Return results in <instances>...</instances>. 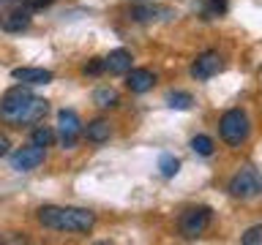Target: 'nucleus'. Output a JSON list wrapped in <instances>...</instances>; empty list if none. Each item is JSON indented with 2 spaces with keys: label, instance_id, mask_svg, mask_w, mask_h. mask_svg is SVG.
I'll list each match as a JSON object with an SVG mask.
<instances>
[{
  "label": "nucleus",
  "instance_id": "f03ea898",
  "mask_svg": "<svg viewBox=\"0 0 262 245\" xmlns=\"http://www.w3.org/2000/svg\"><path fill=\"white\" fill-rule=\"evenodd\" d=\"M38 224L49 232L63 234H88L96 226V212L85 207H60V204H44L36 212Z\"/></svg>",
  "mask_w": 262,
  "mask_h": 245
},
{
  "label": "nucleus",
  "instance_id": "0eeeda50",
  "mask_svg": "<svg viewBox=\"0 0 262 245\" xmlns=\"http://www.w3.org/2000/svg\"><path fill=\"white\" fill-rule=\"evenodd\" d=\"M47 153L44 147H36V144H28V147H19V150L11 153V169L16 172H33L44 163Z\"/></svg>",
  "mask_w": 262,
  "mask_h": 245
},
{
  "label": "nucleus",
  "instance_id": "9d476101",
  "mask_svg": "<svg viewBox=\"0 0 262 245\" xmlns=\"http://www.w3.org/2000/svg\"><path fill=\"white\" fill-rule=\"evenodd\" d=\"M33 11L28 6H16L14 11H8L3 16V22H0V28H3L6 33H22V30H28L30 28V22H33Z\"/></svg>",
  "mask_w": 262,
  "mask_h": 245
},
{
  "label": "nucleus",
  "instance_id": "dca6fc26",
  "mask_svg": "<svg viewBox=\"0 0 262 245\" xmlns=\"http://www.w3.org/2000/svg\"><path fill=\"white\" fill-rule=\"evenodd\" d=\"M167 106H172V109H178V112H186L194 106V98H191V93H186V90H172L167 95Z\"/></svg>",
  "mask_w": 262,
  "mask_h": 245
},
{
  "label": "nucleus",
  "instance_id": "20e7f679",
  "mask_svg": "<svg viewBox=\"0 0 262 245\" xmlns=\"http://www.w3.org/2000/svg\"><path fill=\"white\" fill-rule=\"evenodd\" d=\"M227 191H229V196H235V199H241V202L257 199L259 191H262V183H259L257 169H251V166L241 169L232 180H229V188H227Z\"/></svg>",
  "mask_w": 262,
  "mask_h": 245
},
{
  "label": "nucleus",
  "instance_id": "aec40b11",
  "mask_svg": "<svg viewBox=\"0 0 262 245\" xmlns=\"http://www.w3.org/2000/svg\"><path fill=\"white\" fill-rule=\"evenodd\" d=\"M224 11H227V0H208V6H205V19L221 16Z\"/></svg>",
  "mask_w": 262,
  "mask_h": 245
},
{
  "label": "nucleus",
  "instance_id": "1a4fd4ad",
  "mask_svg": "<svg viewBox=\"0 0 262 245\" xmlns=\"http://www.w3.org/2000/svg\"><path fill=\"white\" fill-rule=\"evenodd\" d=\"M123 77H126V87L131 90V93H137V95L153 90V85H156V74L150 68H128Z\"/></svg>",
  "mask_w": 262,
  "mask_h": 245
},
{
  "label": "nucleus",
  "instance_id": "4468645a",
  "mask_svg": "<svg viewBox=\"0 0 262 245\" xmlns=\"http://www.w3.org/2000/svg\"><path fill=\"white\" fill-rule=\"evenodd\" d=\"M82 134L88 136V142H93V144H104L106 139L112 136V126H110V120L98 117V120H93V122H88V128H82Z\"/></svg>",
  "mask_w": 262,
  "mask_h": 245
},
{
  "label": "nucleus",
  "instance_id": "7ed1b4c3",
  "mask_svg": "<svg viewBox=\"0 0 262 245\" xmlns=\"http://www.w3.org/2000/svg\"><path fill=\"white\" fill-rule=\"evenodd\" d=\"M219 134L229 147H241L251 134V120L243 109H227L219 120Z\"/></svg>",
  "mask_w": 262,
  "mask_h": 245
},
{
  "label": "nucleus",
  "instance_id": "4be33fe9",
  "mask_svg": "<svg viewBox=\"0 0 262 245\" xmlns=\"http://www.w3.org/2000/svg\"><path fill=\"white\" fill-rule=\"evenodd\" d=\"M88 74V77H98V74L104 71V65H101V57H93L90 63H85V68H82Z\"/></svg>",
  "mask_w": 262,
  "mask_h": 245
},
{
  "label": "nucleus",
  "instance_id": "f3484780",
  "mask_svg": "<svg viewBox=\"0 0 262 245\" xmlns=\"http://www.w3.org/2000/svg\"><path fill=\"white\" fill-rule=\"evenodd\" d=\"M52 142H55V131L47 128V126H38V122H36V128H33V134H30V144H36V147H49Z\"/></svg>",
  "mask_w": 262,
  "mask_h": 245
},
{
  "label": "nucleus",
  "instance_id": "ddd939ff",
  "mask_svg": "<svg viewBox=\"0 0 262 245\" xmlns=\"http://www.w3.org/2000/svg\"><path fill=\"white\" fill-rule=\"evenodd\" d=\"M128 16L134 22H156V19H169V16H175V11L167 6H137V8H131Z\"/></svg>",
  "mask_w": 262,
  "mask_h": 245
},
{
  "label": "nucleus",
  "instance_id": "f8f14e48",
  "mask_svg": "<svg viewBox=\"0 0 262 245\" xmlns=\"http://www.w3.org/2000/svg\"><path fill=\"white\" fill-rule=\"evenodd\" d=\"M11 77L22 85H49L55 79V74L49 68H33V65H22V68H14Z\"/></svg>",
  "mask_w": 262,
  "mask_h": 245
},
{
  "label": "nucleus",
  "instance_id": "2eb2a0df",
  "mask_svg": "<svg viewBox=\"0 0 262 245\" xmlns=\"http://www.w3.org/2000/svg\"><path fill=\"white\" fill-rule=\"evenodd\" d=\"M118 90L115 87H98L93 93V104L101 106V109H112V106H118Z\"/></svg>",
  "mask_w": 262,
  "mask_h": 245
},
{
  "label": "nucleus",
  "instance_id": "423d86ee",
  "mask_svg": "<svg viewBox=\"0 0 262 245\" xmlns=\"http://www.w3.org/2000/svg\"><path fill=\"white\" fill-rule=\"evenodd\" d=\"M82 134V122H79V114L74 109H60L57 112V139L66 150H71L77 144V139Z\"/></svg>",
  "mask_w": 262,
  "mask_h": 245
},
{
  "label": "nucleus",
  "instance_id": "412c9836",
  "mask_svg": "<svg viewBox=\"0 0 262 245\" xmlns=\"http://www.w3.org/2000/svg\"><path fill=\"white\" fill-rule=\"evenodd\" d=\"M241 242H243V245H259V242H262V226H259V224L251 226L249 232L241 237Z\"/></svg>",
  "mask_w": 262,
  "mask_h": 245
},
{
  "label": "nucleus",
  "instance_id": "6ab92c4d",
  "mask_svg": "<svg viewBox=\"0 0 262 245\" xmlns=\"http://www.w3.org/2000/svg\"><path fill=\"white\" fill-rule=\"evenodd\" d=\"M159 169H161V175H164V177H175V175H178V169H180V161L175 158V155L164 153L161 158H159Z\"/></svg>",
  "mask_w": 262,
  "mask_h": 245
},
{
  "label": "nucleus",
  "instance_id": "5701e85b",
  "mask_svg": "<svg viewBox=\"0 0 262 245\" xmlns=\"http://www.w3.org/2000/svg\"><path fill=\"white\" fill-rule=\"evenodd\" d=\"M52 3H55V0H25V6H28L30 11H41V8H47Z\"/></svg>",
  "mask_w": 262,
  "mask_h": 245
},
{
  "label": "nucleus",
  "instance_id": "393cba45",
  "mask_svg": "<svg viewBox=\"0 0 262 245\" xmlns=\"http://www.w3.org/2000/svg\"><path fill=\"white\" fill-rule=\"evenodd\" d=\"M0 3H8V0H0Z\"/></svg>",
  "mask_w": 262,
  "mask_h": 245
},
{
  "label": "nucleus",
  "instance_id": "9b49d317",
  "mask_svg": "<svg viewBox=\"0 0 262 245\" xmlns=\"http://www.w3.org/2000/svg\"><path fill=\"white\" fill-rule=\"evenodd\" d=\"M131 63H134V57H131L128 49H115V52H110L106 57H101L104 71L106 74H115V77H123V74L131 68Z\"/></svg>",
  "mask_w": 262,
  "mask_h": 245
},
{
  "label": "nucleus",
  "instance_id": "b1692460",
  "mask_svg": "<svg viewBox=\"0 0 262 245\" xmlns=\"http://www.w3.org/2000/svg\"><path fill=\"white\" fill-rule=\"evenodd\" d=\"M8 147H11L8 136H6V134H0V158H6V155H8Z\"/></svg>",
  "mask_w": 262,
  "mask_h": 245
},
{
  "label": "nucleus",
  "instance_id": "a211bd4d",
  "mask_svg": "<svg viewBox=\"0 0 262 245\" xmlns=\"http://www.w3.org/2000/svg\"><path fill=\"white\" fill-rule=\"evenodd\" d=\"M191 150H194L196 155H202V158H210L216 147H213V139H210V136H205V134H196V136L191 139Z\"/></svg>",
  "mask_w": 262,
  "mask_h": 245
},
{
  "label": "nucleus",
  "instance_id": "39448f33",
  "mask_svg": "<svg viewBox=\"0 0 262 245\" xmlns=\"http://www.w3.org/2000/svg\"><path fill=\"white\" fill-rule=\"evenodd\" d=\"M210 220H213V210L210 207H188L183 215H180V234L186 237V240H196L205 229L210 226Z\"/></svg>",
  "mask_w": 262,
  "mask_h": 245
},
{
  "label": "nucleus",
  "instance_id": "6e6552de",
  "mask_svg": "<svg viewBox=\"0 0 262 245\" xmlns=\"http://www.w3.org/2000/svg\"><path fill=\"white\" fill-rule=\"evenodd\" d=\"M188 71H191V77L196 82H208V79H213L221 71V55L213 52V49H208V52H202L191 63V68H188Z\"/></svg>",
  "mask_w": 262,
  "mask_h": 245
},
{
  "label": "nucleus",
  "instance_id": "f257e3e1",
  "mask_svg": "<svg viewBox=\"0 0 262 245\" xmlns=\"http://www.w3.org/2000/svg\"><path fill=\"white\" fill-rule=\"evenodd\" d=\"M49 112V101L44 98L33 95L28 87L16 85L11 90H6L3 98H0V120L8 122L14 128H22V126H36L47 117Z\"/></svg>",
  "mask_w": 262,
  "mask_h": 245
}]
</instances>
